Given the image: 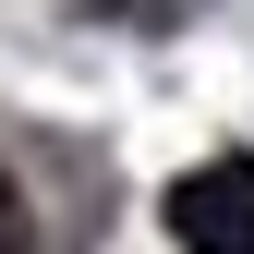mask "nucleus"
<instances>
[{
  "label": "nucleus",
  "mask_w": 254,
  "mask_h": 254,
  "mask_svg": "<svg viewBox=\"0 0 254 254\" xmlns=\"http://www.w3.org/2000/svg\"><path fill=\"white\" fill-rule=\"evenodd\" d=\"M157 218H170L182 254H254V157H206V170H182Z\"/></svg>",
  "instance_id": "f257e3e1"
},
{
  "label": "nucleus",
  "mask_w": 254,
  "mask_h": 254,
  "mask_svg": "<svg viewBox=\"0 0 254 254\" xmlns=\"http://www.w3.org/2000/svg\"><path fill=\"white\" fill-rule=\"evenodd\" d=\"M0 254H37V218H24V194H12V170H0Z\"/></svg>",
  "instance_id": "f03ea898"
}]
</instances>
